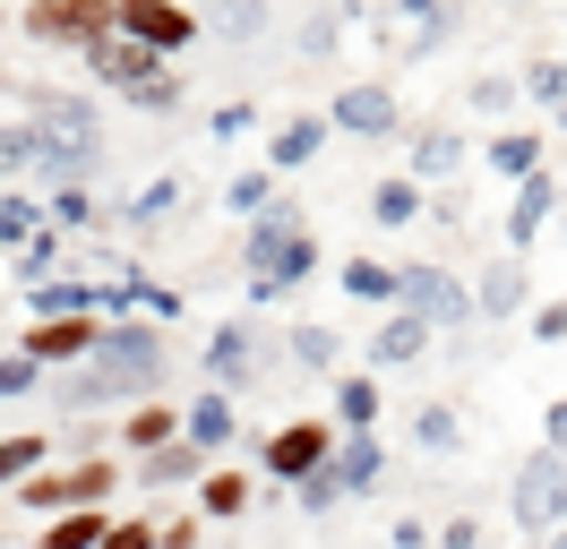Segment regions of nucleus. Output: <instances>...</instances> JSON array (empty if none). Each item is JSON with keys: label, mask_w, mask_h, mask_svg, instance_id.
I'll return each mask as SVG.
<instances>
[{"label": "nucleus", "mask_w": 567, "mask_h": 549, "mask_svg": "<svg viewBox=\"0 0 567 549\" xmlns=\"http://www.w3.org/2000/svg\"><path fill=\"white\" fill-rule=\"evenodd\" d=\"M516 309H533V274H525V258H498L482 274V292H473V318H516Z\"/></svg>", "instance_id": "15"}, {"label": "nucleus", "mask_w": 567, "mask_h": 549, "mask_svg": "<svg viewBox=\"0 0 567 549\" xmlns=\"http://www.w3.org/2000/svg\"><path fill=\"white\" fill-rule=\"evenodd\" d=\"M43 164V130L27 121V130H0V180H18V172Z\"/></svg>", "instance_id": "29"}, {"label": "nucleus", "mask_w": 567, "mask_h": 549, "mask_svg": "<svg viewBox=\"0 0 567 549\" xmlns=\"http://www.w3.org/2000/svg\"><path fill=\"white\" fill-rule=\"evenodd\" d=\"M215 473V455H198V446L189 438H173V446H155V455H146V489H173V480H207Z\"/></svg>", "instance_id": "21"}, {"label": "nucleus", "mask_w": 567, "mask_h": 549, "mask_svg": "<svg viewBox=\"0 0 567 549\" xmlns=\"http://www.w3.org/2000/svg\"><path fill=\"white\" fill-rule=\"evenodd\" d=\"M292 498H301V507H310V515H327V507H344V489H336V473H319V480H301V489H292Z\"/></svg>", "instance_id": "41"}, {"label": "nucleus", "mask_w": 567, "mask_h": 549, "mask_svg": "<svg viewBox=\"0 0 567 549\" xmlns=\"http://www.w3.org/2000/svg\"><path fill=\"white\" fill-rule=\"evenodd\" d=\"M559 524H567V489H559Z\"/></svg>", "instance_id": "47"}, {"label": "nucleus", "mask_w": 567, "mask_h": 549, "mask_svg": "<svg viewBox=\"0 0 567 549\" xmlns=\"http://www.w3.org/2000/svg\"><path fill=\"white\" fill-rule=\"evenodd\" d=\"M18 27L35 34V43H61V52L86 61L95 43H112V0H27Z\"/></svg>", "instance_id": "6"}, {"label": "nucleus", "mask_w": 567, "mask_h": 549, "mask_svg": "<svg viewBox=\"0 0 567 549\" xmlns=\"http://www.w3.org/2000/svg\"><path fill=\"white\" fill-rule=\"evenodd\" d=\"M18 507L35 515H78V507H112L121 498V464L112 455H78V464H61V473H35L27 489H9Z\"/></svg>", "instance_id": "3"}, {"label": "nucleus", "mask_w": 567, "mask_h": 549, "mask_svg": "<svg viewBox=\"0 0 567 549\" xmlns=\"http://www.w3.org/2000/svg\"><path fill=\"white\" fill-rule=\"evenodd\" d=\"M413 438H422L430 455H456L464 429H456V412H447V404H422V412H413Z\"/></svg>", "instance_id": "30"}, {"label": "nucleus", "mask_w": 567, "mask_h": 549, "mask_svg": "<svg viewBox=\"0 0 567 549\" xmlns=\"http://www.w3.org/2000/svg\"><path fill=\"white\" fill-rule=\"evenodd\" d=\"M164 361H173V352H164V327L121 318V327H104L95 361L61 377V404H70V412H95V404H146V395L164 386Z\"/></svg>", "instance_id": "1"}, {"label": "nucleus", "mask_w": 567, "mask_h": 549, "mask_svg": "<svg viewBox=\"0 0 567 549\" xmlns=\"http://www.w3.org/2000/svg\"><path fill=\"white\" fill-rule=\"evenodd\" d=\"M292 361L301 370H336V327H292Z\"/></svg>", "instance_id": "34"}, {"label": "nucleus", "mask_w": 567, "mask_h": 549, "mask_svg": "<svg viewBox=\"0 0 567 549\" xmlns=\"http://www.w3.org/2000/svg\"><path fill=\"white\" fill-rule=\"evenodd\" d=\"M542 446H550V455H567V395L542 412Z\"/></svg>", "instance_id": "45"}, {"label": "nucleus", "mask_w": 567, "mask_h": 549, "mask_svg": "<svg viewBox=\"0 0 567 549\" xmlns=\"http://www.w3.org/2000/svg\"><path fill=\"white\" fill-rule=\"evenodd\" d=\"M525 95V86H516V77H473V103H482V112H507V103Z\"/></svg>", "instance_id": "42"}, {"label": "nucleus", "mask_w": 567, "mask_h": 549, "mask_svg": "<svg viewBox=\"0 0 567 549\" xmlns=\"http://www.w3.org/2000/svg\"><path fill=\"white\" fill-rule=\"evenodd\" d=\"M327 473H336V489H344V498H361V489H379V473H388V446H379V429H370V438H344V446H336V464H327Z\"/></svg>", "instance_id": "18"}, {"label": "nucleus", "mask_w": 567, "mask_h": 549, "mask_svg": "<svg viewBox=\"0 0 567 549\" xmlns=\"http://www.w3.org/2000/svg\"><path fill=\"white\" fill-rule=\"evenodd\" d=\"M104 532H112L104 507H78V515H52L35 532V549H104Z\"/></svg>", "instance_id": "22"}, {"label": "nucleus", "mask_w": 567, "mask_h": 549, "mask_svg": "<svg viewBox=\"0 0 567 549\" xmlns=\"http://www.w3.org/2000/svg\"><path fill=\"white\" fill-rule=\"evenodd\" d=\"M95 343H104V318H35V327L18 335V352H27L35 370H86Z\"/></svg>", "instance_id": "8"}, {"label": "nucleus", "mask_w": 567, "mask_h": 549, "mask_svg": "<svg viewBox=\"0 0 567 549\" xmlns=\"http://www.w3.org/2000/svg\"><path fill=\"white\" fill-rule=\"evenodd\" d=\"M422 352H430V327H422V318H404V309H395L388 327H379V343H370L379 370H404V361H422Z\"/></svg>", "instance_id": "24"}, {"label": "nucleus", "mask_w": 567, "mask_h": 549, "mask_svg": "<svg viewBox=\"0 0 567 549\" xmlns=\"http://www.w3.org/2000/svg\"><path fill=\"white\" fill-rule=\"evenodd\" d=\"M198 532H207L198 507H189V515H155V549H198Z\"/></svg>", "instance_id": "37"}, {"label": "nucleus", "mask_w": 567, "mask_h": 549, "mask_svg": "<svg viewBox=\"0 0 567 549\" xmlns=\"http://www.w3.org/2000/svg\"><path fill=\"white\" fill-rule=\"evenodd\" d=\"M224 206H233V215H249V224H258V215H267V172H241V180L224 189Z\"/></svg>", "instance_id": "36"}, {"label": "nucleus", "mask_w": 567, "mask_h": 549, "mask_svg": "<svg viewBox=\"0 0 567 549\" xmlns=\"http://www.w3.org/2000/svg\"><path fill=\"white\" fill-rule=\"evenodd\" d=\"M258 370H267V361H258V335H249L241 318H224V327H215V343H207V377L233 395V386H249Z\"/></svg>", "instance_id": "13"}, {"label": "nucleus", "mask_w": 567, "mask_h": 549, "mask_svg": "<svg viewBox=\"0 0 567 549\" xmlns=\"http://www.w3.org/2000/svg\"><path fill=\"white\" fill-rule=\"evenodd\" d=\"M336 429H344V438H370V429H379V377L370 370H336Z\"/></svg>", "instance_id": "16"}, {"label": "nucleus", "mask_w": 567, "mask_h": 549, "mask_svg": "<svg viewBox=\"0 0 567 549\" xmlns=\"http://www.w3.org/2000/svg\"><path fill=\"white\" fill-rule=\"evenodd\" d=\"M491 172H507V180L525 189L533 172H542V137H533V130H498L491 137Z\"/></svg>", "instance_id": "27"}, {"label": "nucleus", "mask_w": 567, "mask_h": 549, "mask_svg": "<svg viewBox=\"0 0 567 549\" xmlns=\"http://www.w3.org/2000/svg\"><path fill=\"white\" fill-rule=\"evenodd\" d=\"M559 489H567V455H550V446H542V455H525L516 498H507V507H516V524L550 541V532H559Z\"/></svg>", "instance_id": "10"}, {"label": "nucleus", "mask_w": 567, "mask_h": 549, "mask_svg": "<svg viewBox=\"0 0 567 549\" xmlns=\"http://www.w3.org/2000/svg\"><path fill=\"white\" fill-rule=\"evenodd\" d=\"M35 361H27V352H0V395H27V386H35Z\"/></svg>", "instance_id": "40"}, {"label": "nucleus", "mask_w": 567, "mask_h": 549, "mask_svg": "<svg viewBox=\"0 0 567 549\" xmlns=\"http://www.w3.org/2000/svg\"><path fill=\"white\" fill-rule=\"evenodd\" d=\"M104 549H155V515H112Z\"/></svg>", "instance_id": "38"}, {"label": "nucleus", "mask_w": 567, "mask_h": 549, "mask_svg": "<svg viewBox=\"0 0 567 549\" xmlns=\"http://www.w3.org/2000/svg\"><path fill=\"white\" fill-rule=\"evenodd\" d=\"M43 215H52L61 232H86V224H95V198H86V189H52V198H43Z\"/></svg>", "instance_id": "35"}, {"label": "nucleus", "mask_w": 567, "mask_h": 549, "mask_svg": "<svg viewBox=\"0 0 567 549\" xmlns=\"http://www.w3.org/2000/svg\"><path fill=\"white\" fill-rule=\"evenodd\" d=\"M43 455H52V438H43V429H18V438H0V498H9V489H27V480L43 473Z\"/></svg>", "instance_id": "25"}, {"label": "nucleus", "mask_w": 567, "mask_h": 549, "mask_svg": "<svg viewBox=\"0 0 567 549\" xmlns=\"http://www.w3.org/2000/svg\"><path fill=\"white\" fill-rule=\"evenodd\" d=\"M173 206H181V180H146L138 206H130V224H138V232H155V224H164Z\"/></svg>", "instance_id": "32"}, {"label": "nucleus", "mask_w": 567, "mask_h": 549, "mask_svg": "<svg viewBox=\"0 0 567 549\" xmlns=\"http://www.w3.org/2000/svg\"><path fill=\"white\" fill-rule=\"evenodd\" d=\"M533 335L559 343V335H567V301H533Z\"/></svg>", "instance_id": "44"}, {"label": "nucleus", "mask_w": 567, "mask_h": 549, "mask_svg": "<svg viewBox=\"0 0 567 549\" xmlns=\"http://www.w3.org/2000/svg\"><path fill=\"white\" fill-rule=\"evenodd\" d=\"M112 34L138 43V52H155V61H181V52L198 43V18H189L181 0H112Z\"/></svg>", "instance_id": "7"}, {"label": "nucleus", "mask_w": 567, "mask_h": 549, "mask_svg": "<svg viewBox=\"0 0 567 549\" xmlns=\"http://www.w3.org/2000/svg\"><path fill=\"white\" fill-rule=\"evenodd\" d=\"M336 446H344V429H336V421H310V412H301V421L267 429L258 464H267V480H292V489H301V480H319L327 464H336Z\"/></svg>", "instance_id": "5"}, {"label": "nucleus", "mask_w": 567, "mask_h": 549, "mask_svg": "<svg viewBox=\"0 0 567 549\" xmlns=\"http://www.w3.org/2000/svg\"><path fill=\"white\" fill-rule=\"evenodd\" d=\"M52 249H61L52 232H43L35 249H18V283H35V292H43V274H52Z\"/></svg>", "instance_id": "39"}, {"label": "nucleus", "mask_w": 567, "mask_h": 549, "mask_svg": "<svg viewBox=\"0 0 567 549\" xmlns=\"http://www.w3.org/2000/svg\"><path fill=\"white\" fill-rule=\"evenodd\" d=\"M550 549H567V524H559V532H550Z\"/></svg>", "instance_id": "46"}, {"label": "nucleus", "mask_w": 567, "mask_h": 549, "mask_svg": "<svg viewBox=\"0 0 567 549\" xmlns=\"http://www.w3.org/2000/svg\"><path fill=\"white\" fill-rule=\"evenodd\" d=\"M327 130H353V137H395L404 130V103H395L388 77H361V86H344V95L327 103Z\"/></svg>", "instance_id": "11"}, {"label": "nucleus", "mask_w": 567, "mask_h": 549, "mask_svg": "<svg viewBox=\"0 0 567 549\" xmlns=\"http://www.w3.org/2000/svg\"><path fill=\"white\" fill-rule=\"evenodd\" d=\"M370 215H379V224H413V215H422V189H413V180H379V189H370Z\"/></svg>", "instance_id": "31"}, {"label": "nucleus", "mask_w": 567, "mask_h": 549, "mask_svg": "<svg viewBox=\"0 0 567 549\" xmlns=\"http://www.w3.org/2000/svg\"><path fill=\"white\" fill-rule=\"evenodd\" d=\"M86 69L104 77L112 95L146 103V112H173V103H181V69L155 61V52H138V43H121V34H112V43H95V52H86Z\"/></svg>", "instance_id": "4"}, {"label": "nucleus", "mask_w": 567, "mask_h": 549, "mask_svg": "<svg viewBox=\"0 0 567 549\" xmlns=\"http://www.w3.org/2000/svg\"><path fill=\"white\" fill-rule=\"evenodd\" d=\"M395 309H404V318H422L430 335H439V327H464V318H473V292H464L447 267H404V292H395Z\"/></svg>", "instance_id": "9"}, {"label": "nucleus", "mask_w": 567, "mask_h": 549, "mask_svg": "<svg viewBox=\"0 0 567 549\" xmlns=\"http://www.w3.org/2000/svg\"><path fill=\"white\" fill-rule=\"evenodd\" d=\"M249 498H258V480H249V473H224V464H215V473L198 480V524H241Z\"/></svg>", "instance_id": "17"}, {"label": "nucleus", "mask_w": 567, "mask_h": 549, "mask_svg": "<svg viewBox=\"0 0 567 549\" xmlns=\"http://www.w3.org/2000/svg\"><path fill=\"white\" fill-rule=\"evenodd\" d=\"M310 267H319L310 224H301L292 206H267V215L249 224V292H258V301H276V292H292Z\"/></svg>", "instance_id": "2"}, {"label": "nucleus", "mask_w": 567, "mask_h": 549, "mask_svg": "<svg viewBox=\"0 0 567 549\" xmlns=\"http://www.w3.org/2000/svg\"><path fill=\"white\" fill-rule=\"evenodd\" d=\"M550 206H559V180H550V164H542L525 189H516V206H507V258H525L533 240L550 232Z\"/></svg>", "instance_id": "12"}, {"label": "nucleus", "mask_w": 567, "mask_h": 549, "mask_svg": "<svg viewBox=\"0 0 567 549\" xmlns=\"http://www.w3.org/2000/svg\"><path fill=\"white\" fill-rule=\"evenodd\" d=\"M516 86H525L533 103H559V112H567V61H533Z\"/></svg>", "instance_id": "33"}, {"label": "nucleus", "mask_w": 567, "mask_h": 549, "mask_svg": "<svg viewBox=\"0 0 567 549\" xmlns=\"http://www.w3.org/2000/svg\"><path fill=\"white\" fill-rule=\"evenodd\" d=\"M559 130H567V112H559Z\"/></svg>", "instance_id": "48"}, {"label": "nucleus", "mask_w": 567, "mask_h": 549, "mask_svg": "<svg viewBox=\"0 0 567 549\" xmlns=\"http://www.w3.org/2000/svg\"><path fill=\"white\" fill-rule=\"evenodd\" d=\"M447 172H464V137L456 130H422V137H413V172H404V180L422 189V180H447Z\"/></svg>", "instance_id": "23"}, {"label": "nucleus", "mask_w": 567, "mask_h": 549, "mask_svg": "<svg viewBox=\"0 0 567 549\" xmlns=\"http://www.w3.org/2000/svg\"><path fill=\"white\" fill-rule=\"evenodd\" d=\"M181 438V412L164 404V395H146V404L121 412V446H138V455H155V446H173Z\"/></svg>", "instance_id": "19"}, {"label": "nucleus", "mask_w": 567, "mask_h": 549, "mask_svg": "<svg viewBox=\"0 0 567 549\" xmlns=\"http://www.w3.org/2000/svg\"><path fill=\"white\" fill-rule=\"evenodd\" d=\"M430 541H439V549H482V524H473V515H447Z\"/></svg>", "instance_id": "43"}, {"label": "nucleus", "mask_w": 567, "mask_h": 549, "mask_svg": "<svg viewBox=\"0 0 567 549\" xmlns=\"http://www.w3.org/2000/svg\"><path fill=\"white\" fill-rule=\"evenodd\" d=\"M319 146H327V121H319V112H301V121H284V130L267 137V172H301Z\"/></svg>", "instance_id": "20"}, {"label": "nucleus", "mask_w": 567, "mask_h": 549, "mask_svg": "<svg viewBox=\"0 0 567 549\" xmlns=\"http://www.w3.org/2000/svg\"><path fill=\"white\" fill-rule=\"evenodd\" d=\"M35 215H43V206L35 198H27V189H0V249H35Z\"/></svg>", "instance_id": "28"}, {"label": "nucleus", "mask_w": 567, "mask_h": 549, "mask_svg": "<svg viewBox=\"0 0 567 549\" xmlns=\"http://www.w3.org/2000/svg\"><path fill=\"white\" fill-rule=\"evenodd\" d=\"M233 429H241V412H233V395H224V386H207L198 404H181V438L198 446V455H215Z\"/></svg>", "instance_id": "14"}, {"label": "nucleus", "mask_w": 567, "mask_h": 549, "mask_svg": "<svg viewBox=\"0 0 567 549\" xmlns=\"http://www.w3.org/2000/svg\"><path fill=\"white\" fill-rule=\"evenodd\" d=\"M353 301H388L395 309V292H404V267H388V258H344V274H336Z\"/></svg>", "instance_id": "26"}]
</instances>
